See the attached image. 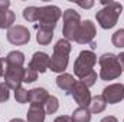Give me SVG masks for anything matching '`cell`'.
<instances>
[{"mask_svg": "<svg viewBox=\"0 0 124 122\" xmlns=\"http://www.w3.org/2000/svg\"><path fill=\"white\" fill-rule=\"evenodd\" d=\"M101 4L104 7L97 12L95 14L97 22L102 29H113L117 25L118 17L123 12V4L118 1H107V0H101Z\"/></svg>", "mask_w": 124, "mask_h": 122, "instance_id": "6da1fadb", "label": "cell"}, {"mask_svg": "<svg viewBox=\"0 0 124 122\" xmlns=\"http://www.w3.org/2000/svg\"><path fill=\"white\" fill-rule=\"evenodd\" d=\"M71 43L66 39H59L54 46V53L49 59V69L56 73H63L69 63V53H71Z\"/></svg>", "mask_w": 124, "mask_h": 122, "instance_id": "7a4b0ae2", "label": "cell"}, {"mask_svg": "<svg viewBox=\"0 0 124 122\" xmlns=\"http://www.w3.org/2000/svg\"><path fill=\"white\" fill-rule=\"evenodd\" d=\"M98 63L101 66L100 78L102 81H114V79L120 78V75L123 73L117 55H114L111 52L101 55L100 59H98Z\"/></svg>", "mask_w": 124, "mask_h": 122, "instance_id": "3957f363", "label": "cell"}, {"mask_svg": "<svg viewBox=\"0 0 124 122\" xmlns=\"http://www.w3.org/2000/svg\"><path fill=\"white\" fill-rule=\"evenodd\" d=\"M62 20H63V26H62V34L63 39L69 40H75V36L78 33V29L81 26V16L78 12H75L74 9H66L62 13Z\"/></svg>", "mask_w": 124, "mask_h": 122, "instance_id": "277c9868", "label": "cell"}, {"mask_svg": "<svg viewBox=\"0 0 124 122\" xmlns=\"http://www.w3.org/2000/svg\"><path fill=\"white\" fill-rule=\"evenodd\" d=\"M95 63H97V55L93 50H82L78 55L75 63H74V73H75V76L82 79L85 75L93 72Z\"/></svg>", "mask_w": 124, "mask_h": 122, "instance_id": "5b68a950", "label": "cell"}, {"mask_svg": "<svg viewBox=\"0 0 124 122\" xmlns=\"http://www.w3.org/2000/svg\"><path fill=\"white\" fill-rule=\"evenodd\" d=\"M62 12L58 6H54V4H48V6H43L40 7V14H39V26L38 27H42V29H49V30H54L58 20L61 19Z\"/></svg>", "mask_w": 124, "mask_h": 122, "instance_id": "8992f818", "label": "cell"}, {"mask_svg": "<svg viewBox=\"0 0 124 122\" xmlns=\"http://www.w3.org/2000/svg\"><path fill=\"white\" fill-rule=\"evenodd\" d=\"M7 40L15 46H22V45L29 43L31 33L28 30V27H25L22 25H13L7 30Z\"/></svg>", "mask_w": 124, "mask_h": 122, "instance_id": "52a82bcc", "label": "cell"}, {"mask_svg": "<svg viewBox=\"0 0 124 122\" xmlns=\"http://www.w3.org/2000/svg\"><path fill=\"white\" fill-rule=\"evenodd\" d=\"M97 34V29L91 20H85L81 22V26L78 29V33L75 36V42L79 45H87V43H93L94 37Z\"/></svg>", "mask_w": 124, "mask_h": 122, "instance_id": "ba28073f", "label": "cell"}, {"mask_svg": "<svg viewBox=\"0 0 124 122\" xmlns=\"http://www.w3.org/2000/svg\"><path fill=\"white\" fill-rule=\"evenodd\" d=\"M69 95L74 98V101L78 103V106L88 108V105L91 102V92H90V88H87L81 81H77L75 86L72 88Z\"/></svg>", "mask_w": 124, "mask_h": 122, "instance_id": "9c48e42d", "label": "cell"}, {"mask_svg": "<svg viewBox=\"0 0 124 122\" xmlns=\"http://www.w3.org/2000/svg\"><path fill=\"white\" fill-rule=\"evenodd\" d=\"M23 76H25V68H19V66H10L7 73L4 75V83L7 85L9 89L16 91L17 88L22 86L23 82Z\"/></svg>", "mask_w": 124, "mask_h": 122, "instance_id": "30bf717a", "label": "cell"}, {"mask_svg": "<svg viewBox=\"0 0 124 122\" xmlns=\"http://www.w3.org/2000/svg\"><path fill=\"white\" fill-rule=\"evenodd\" d=\"M102 96L107 101V103L114 105L118 103L124 99V85L123 83H113L104 88L102 91Z\"/></svg>", "mask_w": 124, "mask_h": 122, "instance_id": "8fae6325", "label": "cell"}, {"mask_svg": "<svg viewBox=\"0 0 124 122\" xmlns=\"http://www.w3.org/2000/svg\"><path fill=\"white\" fill-rule=\"evenodd\" d=\"M49 59H51V56L48 53H45V52H35L31 62H29V66L33 68L38 73H45L49 69Z\"/></svg>", "mask_w": 124, "mask_h": 122, "instance_id": "7c38bea8", "label": "cell"}, {"mask_svg": "<svg viewBox=\"0 0 124 122\" xmlns=\"http://www.w3.org/2000/svg\"><path fill=\"white\" fill-rule=\"evenodd\" d=\"M49 98V93L45 88H33L29 91V102L31 105H40L43 106Z\"/></svg>", "mask_w": 124, "mask_h": 122, "instance_id": "4fadbf2b", "label": "cell"}, {"mask_svg": "<svg viewBox=\"0 0 124 122\" xmlns=\"http://www.w3.org/2000/svg\"><path fill=\"white\" fill-rule=\"evenodd\" d=\"M75 83H77V81H75L74 76L69 75V73H61V75L56 78V85H58V88H59L61 91H63L66 95L71 93L72 88L75 86Z\"/></svg>", "mask_w": 124, "mask_h": 122, "instance_id": "5bb4252c", "label": "cell"}, {"mask_svg": "<svg viewBox=\"0 0 124 122\" xmlns=\"http://www.w3.org/2000/svg\"><path fill=\"white\" fill-rule=\"evenodd\" d=\"M45 108L40 105H31L28 111V122H45Z\"/></svg>", "mask_w": 124, "mask_h": 122, "instance_id": "9a60e30c", "label": "cell"}, {"mask_svg": "<svg viewBox=\"0 0 124 122\" xmlns=\"http://www.w3.org/2000/svg\"><path fill=\"white\" fill-rule=\"evenodd\" d=\"M105 108H107V101L104 99L102 95H97L91 98V102L88 105V109L91 114H101Z\"/></svg>", "mask_w": 124, "mask_h": 122, "instance_id": "2e32d148", "label": "cell"}, {"mask_svg": "<svg viewBox=\"0 0 124 122\" xmlns=\"http://www.w3.org/2000/svg\"><path fill=\"white\" fill-rule=\"evenodd\" d=\"M16 20V14L12 10H0V29H10Z\"/></svg>", "mask_w": 124, "mask_h": 122, "instance_id": "e0dca14e", "label": "cell"}, {"mask_svg": "<svg viewBox=\"0 0 124 122\" xmlns=\"http://www.w3.org/2000/svg\"><path fill=\"white\" fill-rule=\"evenodd\" d=\"M72 121L74 122H90L91 121V112L88 108H82V106H78L72 115H71Z\"/></svg>", "mask_w": 124, "mask_h": 122, "instance_id": "ac0fdd59", "label": "cell"}, {"mask_svg": "<svg viewBox=\"0 0 124 122\" xmlns=\"http://www.w3.org/2000/svg\"><path fill=\"white\" fill-rule=\"evenodd\" d=\"M6 59L9 62V66H19V68H23V63H25V55L23 52L20 50H12Z\"/></svg>", "mask_w": 124, "mask_h": 122, "instance_id": "d6986e66", "label": "cell"}, {"mask_svg": "<svg viewBox=\"0 0 124 122\" xmlns=\"http://www.w3.org/2000/svg\"><path fill=\"white\" fill-rule=\"evenodd\" d=\"M54 37V30H49V29H42V27H38V33H36V40L39 45H49L51 40Z\"/></svg>", "mask_w": 124, "mask_h": 122, "instance_id": "ffe728a7", "label": "cell"}, {"mask_svg": "<svg viewBox=\"0 0 124 122\" xmlns=\"http://www.w3.org/2000/svg\"><path fill=\"white\" fill-rule=\"evenodd\" d=\"M39 14H40V7H36V6H29L23 10V17L28 22H38Z\"/></svg>", "mask_w": 124, "mask_h": 122, "instance_id": "44dd1931", "label": "cell"}, {"mask_svg": "<svg viewBox=\"0 0 124 122\" xmlns=\"http://www.w3.org/2000/svg\"><path fill=\"white\" fill-rule=\"evenodd\" d=\"M43 106H45V112L49 114V115H52V114H55V112L58 111V108H59V101H58L56 96L49 95V98H48V101H46V103H45Z\"/></svg>", "mask_w": 124, "mask_h": 122, "instance_id": "7402d4cb", "label": "cell"}, {"mask_svg": "<svg viewBox=\"0 0 124 122\" xmlns=\"http://www.w3.org/2000/svg\"><path fill=\"white\" fill-rule=\"evenodd\" d=\"M15 99H16V102H19V103H26V102H29V91H26L25 88H17L16 91H15Z\"/></svg>", "mask_w": 124, "mask_h": 122, "instance_id": "603a6c76", "label": "cell"}, {"mask_svg": "<svg viewBox=\"0 0 124 122\" xmlns=\"http://www.w3.org/2000/svg\"><path fill=\"white\" fill-rule=\"evenodd\" d=\"M111 42L116 47H124V29H118L111 36Z\"/></svg>", "mask_w": 124, "mask_h": 122, "instance_id": "cb8c5ba5", "label": "cell"}, {"mask_svg": "<svg viewBox=\"0 0 124 122\" xmlns=\"http://www.w3.org/2000/svg\"><path fill=\"white\" fill-rule=\"evenodd\" d=\"M38 79V72L31 68L29 65H28V68H25V76H23V82L25 83H32V82H35Z\"/></svg>", "mask_w": 124, "mask_h": 122, "instance_id": "d4e9b609", "label": "cell"}, {"mask_svg": "<svg viewBox=\"0 0 124 122\" xmlns=\"http://www.w3.org/2000/svg\"><path fill=\"white\" fill-rule=\"evenodd\" d=\"M97 78H98V75H97V72L93 70V72H90L88 75H85L82 79H81V82L87 86V88H91L95 85V82H97Z\"/></svg>", "mask_w": 124, "mask_h": 122, "instance_id": "484cf974", "label": "cell"}, {"mask_svg": "<svg viewBox=\"0 0 124 122\" xmlns=\"http://www.w3.org/2000/svg\"><path fill=\"white\" fill-rule=\"evenodd\" d=\"M9 88H7V85L4 83V82H1L0 83V103L1 102H6L7 99H9Z\"/></svg>", "mask_w": 124, "mask_h": 122, "instance_id": "4316f807", "label": "cell"}, {"mask_svg": "<svg viewBox=\"0 0 124 122\" xmlns=\"http://www.w3.org/2000/svg\"><path fill=\"white\" fill-rule=\"evenodd\" d=\"M9 62L6 58H0V76L1 78H4V75L7 73V70H9Z\"/></svg>", "mask_w": 124, "mask_h": 122, "instance_id": "83f0119b", "label": "cell"}, {"mask_svg": "<svg viewBox=\"0 0 124 122\" xmlns=\"http://www.w3.org/2000/svg\"><path fill=\"white\" fill-rule=\"evenodd\" d=\"M54 122H74V121H72V118H71V116L62 115V116H58V118H55V121H54Z\"/></svg>", "mask_w": 124, "mask_h": 122, "instance_id": "f1b7e54d", "label": "cell"}, {"mask_svg": "<svg viewBox=\"0 0 124 122\" xmlns=\"http://www.w3.org/2000/svg\"><path fill=\"white\" fill-rule=\"evenodd\" d=\"M77 4L81 6V7H84V9H90V7L94 6V1H78Z\"/></svg>", "mask_w": 124, "mask_h": 122, "instance_id": "f546056e", "label": "cell"}, {"mask_svg": "<svg viewBox=\"0 0 124 122\" xmlns=\"http://www.w3.org/2000/svg\"><path fill=\"white\" fill-rule=\"evenodd\" d=\"M10 1L9 0H0V10H9Z\"/></svg>", "mask_w": 124, "mask_h": 122, "instance_id": "4dcf8cb0", "label": "cell"}, {"mask_svg": "<svg viewBox=\"0 0 124 122\" xmlns=\"http://www.w3.org/2000/svg\"><path fill=\"white\" fill-rule=\"evenodd\" d=\"M100 122H118V121H117V118H116V116L108 115V116H104V118H102Z\"/></svg>", "mask_w": 124, "mask_h": 122, "instance_id": "1f68e13d", "label": "cell"}, {"mask_svg": "<svg viewBox=\"0 0 124 122\" xmlns=\"http://www.w3.org/2000/svg\"><path fill=\"white\" fill-rule=\"evenodd\" d=\"M118 58V62H120V66H121V70L124 72V52H121L120 55H117Z\"/></svg>", "mask_w": 124, "mask_h": 122, "instance_id": "d6a6232c", "label": "cell"}, {"mask_svg": "<svg viewBox=\"0 0 124 122\" xmlns=\"http://www.w3.org/2000/svg\"><path fill=\"white\" fill-rule=\"evenodd\" d=\"M9 122H26V121H23V119H20V118H13V119H10Z\"/></svg>", "mask_w": 124, "mask_h": 122, "instance_id": "836d02e7", "label": "cell"}, {"mask_svg": "<svg viewBox=\"0 0 124 122\" xmlns=\"http://www.w3.org/2000/svg\"><path fill=\"white\" fill-rule=\"evenodd\" d=\"M90 45H91V49H95V47H97V45H95L94 42H93V43H90Z\"/></svg>", "mask_w": 124, "mask_h": 122, "instance_id": "e575fe53", "label": "cell"}]
</instances>
